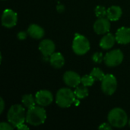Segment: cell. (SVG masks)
<instances>
[{
  "mask_svg": "<svg viewBox=\"0 0 130 130\" xmlns=\"http://www.w3.org/2000/svg\"><path fill=\"white\" fill-rule=\"evenodd\" d=\"M39 50L44 56H50L55 53L56 46L53 40L50 39H45L40 43Z\"/></svg>",
  "mask_w": 130,
  "mask_h": 130,
  "instance_id": "7c38bea8",
  "label": "cell"
},
{
  "mask_svg": "<svg viewBox=\"0 0 130 130\" xmlns=\"http://www.w3.org/2000/svg\"><path fill=\"white\" fill-rule=\"evenodd\" d=\"M104 59V57L103 56V54L102 53H100V52H97V53H94L92 56V60L96 62V63H101Z\"/></svg>",
  "mask_w": 130,
  "mask_h": 130,
  "instance_id": "603a6c76",
  "label": "cell"
},
{
  "mask_svg": "<svg viewBox=\"0 0 130 130\" xmlns=\"http://www.w3.org/2000/svg\"><path fill=\"white\" fill-rule=\"evenodd\" d=\"M91 75H92V77L94 78L95 81H101V82L103 80V78L105 76L104 72L99 68H94L91 72Z\"/></svg>",
  "mask_w": 130,
  "mask_h": 130,
  "instance_id": "ffe728a7",
  "label": "cell"
},
{
  "mask_svg": "<svg viewBox=\"0 0 130 130\" xmlns=\"http://www.w3.org/2000/svg\"><path fill=\"white\" fill-rule=\"evenodd\" d=\"M128 124H129V127H130V119L129 120V122H128Z\"/></svg>",
  "mask_w": 130,
  "mask_h": 130,
  "instance_id": "f1b7e54d",
  "label": "cell"
},
{
  "mask_svg": "<svg viewBox=\"0 0 130 130\" xmlns=\"http://www.w3.org/2000/svg\"><path fill=\"white\" fill-rule=\"evenodd\" d=\"M64 83L70 88H76L82 82L80 75L73 71H67L63 75Z\"/></svg>",
  "mask_w": 130,
  "mask_h": 130,
  "instance_id": "30bf717a",
  "label": "cell"
},
{
  "mask_svg": "<svg viewBox=\"0 0 130 130\" xmlns=\"http://www.w3.org/2000/svg\"><path fill=\"white\" fill-rule=\"evenodd\" d=\"M50 63L55 69H60L65 64V59L60 53H54L50 56Z\"/></svg>",
  "mask_w": 130,
  "mask_h": 130,
  "instance_id": "e0dca14e",
  "label": "cell"
},
{
  "mask_svg": "<svg viewBox=\"0 0 130 130\" xmlns=\"http://www.w3.org/2000/svg\"><path fill=\"white\" fill-rule=\"evenodd\" d=\"M46 119V110L43 107L34 106V107L28 109L26 114V122L34 126H37L43 124Z\"/></svg>",
  "mask_w": 130,
  "mask_h": 130,
  "instance_id": "6da1fadb",
  "label": "cell"
},
{
  "mask_svg": "<svg viewBox=\"0 0 130 130\" xmlns=\"http://www.w3.org/2000/svg\"><path fill=\"white\" fill-rule=\"evenodd\" d=\"M18 21V14L11 9H5L2 16V24L7 28L14 27Z\"/></svg>",
  "mask_w": 130,
  "mask_h": 130,
  "instance_id": "ba28073f",
  "label": "cell"
},
{
  "mask_svg": "<svg viewBox=\"0 0 130 130\" xmlns=\"http://www.w3.org/2000/svg\"><path fill=\"white\" fill-rule=\"evenodd\" d=\"M113 128V126L108 123H102L99 127H98V129H104V130H111Z\"/></svg>",
  "mask_w": 130,
  "mask_h": 130,
  "instance_id": "d4e9b609",
  "label": "cell"
},
{
  "mask_svg": "<svg viewBox=\"0 0 130 130\" xmlns=\"http://www.w3.org/2000/svg\"><path fill=\"white\" fill-rule=\"evenodd\" d=\"M37 104L41 107H47L53 101V94L47 90H41L37 92L35 95Z\"/></svg>",
  "mask_w": 130,
  "mask_h": 130,
  "instance_id": "9c48e42d",
  "label": "cell"
},
{
  "mask_svg": "<svg viewBox=\"0 0 130 130\" xmlns=\"http://www.w3.org/2000/svg\"><path fill=\"white\" fill-rule=\"evenodd\" d=\"M17 129L20 130H27V129H29V127H28V126H27L24 123H22V124L19 125V126L17 127Z\"/></svg>",
  "mask_w": 130,
  "mask_h": 130,
  "instance_id": "83f0119b",
  "label": "cell"
},
{
  "mask_svg": "<svg viewBox=\"0 0 130 130\" xmlns=\"http://www.w3.org/2000/svg\"><path fill=\"white\" fill-rule=\"evenodd\" d=\"M72 50L74 53L77 55H85L90 50L89 40L83 35L76 34L73 40Z\"/></svg>",
  "mask_w": 130,
  "mask_h": 130,
  "instance_id": "5b68a950",
  "label": "cell"
},
{
  "mask_svg": "<svg viewBox=\"0 0 130 130\" xmlns=\"http://www.w3.org/2000/svg\"><path fill=\"white\" fill-rule=\"evenodd\" d=\"M75 95L78 99H84L86 97L88 96V89L87 88L86 86H77L75 88V90L74 91Z\"/></svg>",
  "mask_w": 130,
  "mask_h": 130,
  "instance_id": "d6986e66",
  "label": "cell"
},
{
  "mask_svg": "<svg viewBox=\"0 0 130 130\" xmlns=\"http://www.w3.org/2000/svg\"><path fill=\"white\" fill-rule=\"evenodd\" d=\"M14 127L12 126L10 123H5V122H2L0 123V129L1 130H13Z\"/></svg>",
  "mask_w": 130,
  "mask_h": 130,
  "instance_id": "cb8c5ba5",
  "label": "cell"
},
{
  "mask_svg": "<svg viewBox=\"0 0 130 130\" xmlns=\"http://www.w3.org/2000/svg\"><path fill=\"white\" fill-rule=\"evenodd\" d=\"M94 82H95L94 78L90 74V75H85L82 76V82H81V83L84 86L91 87V86H92L94 85Z\"/></svg>",
  "mask_w": 130,
  "mask_h": 130,
  "instance_id": "44dd1931",
  "label": "cell"
},
{
  "mask_svg": "<svg viewBox=\"0 0 130 130\" xmlns=\"http://www.w3.org/2000/svg\"><path fill=\"white\" fill-rule=\"evenodd\" d=\"M116 40L120 44H128L130 43V28L122 27L116 33Z\"/></svg>",
  "mask_w": 130,
  "mask_h": 130,
  "instance_id": "4fadbf2b",
  "label": "cell"
},
{
  "mask_svg": "<svg viewBox=\"0 0 130 130\" xmlns=\"http://www.w3.org/2000/svg\"><path fill=\"white\" fill-rule=\"evenodd\" d=\"M107 9H106V8L104 6L102 5H98L95 8L94 12L96 16L98 18H105L107 17Z\"/></svg>",
  "mask_w": 130,
  "mask_h": 130,
  "instance_id": "7402d4cb",
  "label": "cell"
},
{
  "mask_svg": "<svg viewBox=\"0 0 130 130\" xmlns=\"http://www.w3.org/2000/svg\"><path fill=\"white\" fill-rule=\"evenodd\" d=\"M28 34H27V32L26 33V32H24V31H21V32H19L18 34V38L19 39V40H24V39H26V37H27V35Z\"/></svg>",
  "mask_w": 130,
  "mask_h": 130,
  "instance_id": "484cf974",
  "label": "cell"
},
{
  "mask_svg": "<svg viewBox=\"0 0 130 130\" xmlns=\"http://www.w3.org/2000/svg\"><path fill=\"white\" fill-rule=\"evenodd\" d=\"M75 95L70 88H63L59 89L56 95V103L62 108H68L75 102Z\"/></svg>",
  "mask_w": 130,
  "mask_h": 130,
  "instance_id": "277c9868",
  "label": "cell"
},
{
  "mask_svg": "<svg viewBox=\"0 0 130 130\" xmlns=\"http://www.w3.org/2000/svg\"><path fill=\"white\" fill-rule=\"evenodd\" d=\"M108 123L115 128H123L129 122L128 115L124 110L120 107L112 109L107 116Z\"/></svg>",
  "mask_w": 130,
  "mask_h": 130,
  "instance_id": "3957f363",
  "label": "cell"
},
{
  "mask_svg": "<svg viewBox=\"0 0 130 130\" xmlns=\"http://www.w3.org/2000/svg\"><path fill=\"white\" fill-rule=\"evenodd\" d=\"M5 109V102L2 98L0 99V113H2L3 110Z\"/></svg>",
  "mask_w": 130,
  "mask_h": 130,
  "instance_id": "4316f807",
  "label": "cell"
},
{
  "mask_svg": "<svg viewBox=\"0 0 130 130\" xmlns=\"http://www.w3.org/2000/svg\"><path fill=\"white\" fill-rule=\"evenodd\" d=\"M116 37H114L112 34H106L100 41V46L103 50H110L111 49L116 42Z\"/></svg>",
  "mask_w": 130,
  "mask_h": 130,
  "instance_id": "2e32d148",
  "label": "cell"
},
{
  "mask_svg": "<svg viewBox=\"0 0 130 130\" xmlns=\"http://www.w3.org/2000/svg\"><path fill=\"white\" fill-rule=\"evenodd\" d=\"M25 109L20 104L12 105L7 113V118L8 123H10L14 128H17L19 125L24 123L26 121Z\"/></svg>",
  "mask_w": 130,
  "mask_h": 130,
  "instance_id": "7a4b0ae2",
  "label": "cell"
},
{
  "mask_svg": "<svg viewBox=\"0 0 130 130\" xmlns=\"http://www.w3.org/2000/svg\"><path fill=\"white\" fill-rule=\"evenodd\" d=\"M110 23L107 18H98L94 24V30L98 34H106L110 31Z\"/></svg>",
  "mask_w": 130,
  "mask_h": 130,
  "instance_id": "8fae6325",
  "label": "cell"
},
{
  "mask_svg": "<svg viewBox=\"0 0 130 130\" xmlns=\"http://www.w3.org/2000/svg\"><path fill=\"white\" fill-rule=\"evenodd\" d=\"M123 14L122 8L118 5H113L107 8V18L111 21H118Z\"/></svg>",
  "mask_w": 130,
  "mask_h": 130,
  "instance_id": "9a60e30c",
  "label": "cell"
},
{
  "mask_svg": "<svg viewBox=\"0 0 130 130\" xmlns=\"http://www.w3.org/2000/svg\"><path fill=\"white\" fill-rule=\"evenodd\" d=\"M27 32L30 37H32L34 39H37V40L43 38V37L45 34L43 28L41 27L40 25L35 24H30L28 27Z\"/></svg>",
  "mask_w": 130,
  "mask_h": 130,
  "instance_id": "5bb4252c",
  "label": "cell"
},
{
  "mask_svg": "<svg viewBox=\"0 0 130 130\" xmlns=\"http://www.w3.org/2000/svg\"><path fill=\"white\" fill-rule=\"evenodd\" d=\"M123 52L119 50H113L106 53L104 56V63L108 67H115L122 63L123 61Z\"/></svg>",
  "mask_w": 130,
  "mask_h": 130,
  "instance_id": "8992f818",
  "label": "cell"
},
{
  "mask_svg": "<svg viewBox=\"0 0 130 130\" xmlns=\"http://www.w3.org/2000/svg\"><path fill=\"white\" fill-rule=\"evenodd\" d=\"M21 102L24 106V107L27 109H30L34 107V106H36L37 104L36 99L34 98L32 94H24L21 98Z\"/></svg>",
  "mask_w": 130,
  "mask_h": 130,
  "instance_id": "ac0fdd59",
  "label": "cell"
},
{
  "mask_svg": "<svg viewBox=\"0 0 130 130\" xmlns=\"http://www.w3.org/2000/svg\"><path fill=\"white\" fill-rule=\"evenodd\" d=\"M117 88V81L116 77L112 74L105 75L101 81V90L107 95H112Z\"/></svg>",
  "mask_w": 130,
  "mask_h": 130,
  "instance_id": "52a82bcc",
  "label": "cell"
}]
</instances>
